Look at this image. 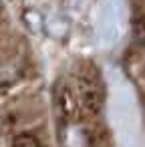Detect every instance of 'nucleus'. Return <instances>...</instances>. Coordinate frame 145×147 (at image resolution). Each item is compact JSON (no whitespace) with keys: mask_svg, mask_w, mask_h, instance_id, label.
<instances>
[{"mask_svg":"<svg viewBox=\"0 0 145 147\" xmlns=\"http://www.w3.org/2000/svg\"><path fill=\"white\" fill-rule=\"evenodd\" d=\"M14 147H40V143L32 135H18L14 139Z\"/></svg>","mask_w":145,"mask_h":147,"instance_id":"f257e3e1","label":"nucleus"},{"mask_svg":"<svg viewBox=\"0 0 145 147\" xmlns=\"http://www.w3.org/2000/svg\"><path fill=\"white\" fill-rule=\"evenodd\" d=\"M24 20H26V24L30 26V30H34V32L42 28V18H40L38 12H26V14H24Z\"/></svg>","mask_w":145,"mask_h":147,"instance_id":"f03ea898","label":"nucleus"}]
</instances>
